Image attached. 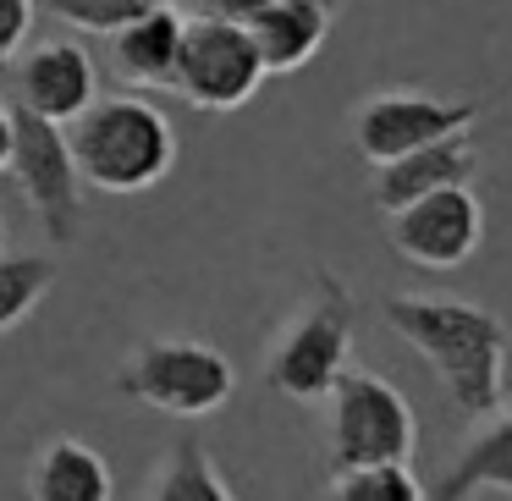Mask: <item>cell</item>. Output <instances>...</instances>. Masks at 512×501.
<instances>
[{"label":"cell","instance_id":"1","mask_svg":"<svg viewBox=\"0 0 512 501\" xmlns=\"http://www.w3.org/2000/svg\"><path fill=\"white\" fill-rule=\"evenodd\" d=\"M386 325L435 369L452 408L468 424L507 402V353L512 331L496 309L468 298H435V292H391L380 303Z\"/></svg>","mask_w":512,"mask_h":501},{"label":"cell","instance_id":"2","mask_svg":"<svg viewBox=\"0 0 512 501\" xmlns=\"http://www.w3.org/2000/svg\"><path fill=\"white\" fill-rule=\"evenodd\" d=\"M72 166L83 188H100L111 199H133L171 177L177 166V127L144 94H94L67 122Z\"/></svg>","mask_w":512,"mask_h":501},{"label":"cell","instance_id":"3","mask_svg":"<svg viewBox=\"0 0 512 501\" xmlns=\"http://www.w3.org/2000/svg\"><path fill=\"white\" fill-rule=\"evenodd\" d=\"M358 303L336 270H314V292L292 309L265 353V386L287 402H325L347 364H353Z\"/></svg>","mask_w":512,"mask_h":501},{"label":"cell","instance_id":"4","mask_svg":"<svg viewBox=\"0 0 512 501\" xmlns=\"http://www.w3.org/2000/svg\"><path fill=\"white\" fill-rule=\"evenodd\" d=\"M116 391L166 419H210L237 397V364L193 336H155L127 353Z\"/></svg>","mask_w":512,"mask_h":501},{"label":"cell","instance_id":"5","mask_svg":"<svg viewBox=\"0 0 512 501\" xmlns=\"http://www.w3.org/2000/svg\"><path fill=\"white\" fill-rule=\"evenodd\" d=\"M325 435H331V463L353 468L380 463V457H413L419 419L386 375L347 364L336 386L325 391Z\"/></svg>","mask_w":512,"mask_h":501},{"label":"cell","instance_id":"6","mask_svg":"<svg viewBox=\"0 0 512 501\" xmlns=\"http://www.w3.org/2000/svg\"><path fill=\"white\" fill-rule=\"evenodd\" d=\"M259 89H265V61L248 39V23H226V17H188L182 23L171 94H182L193 111L221 116L243 111Z\"/></svg>","mask_w":512,"mask_h":501},{"label":"cell","instance_id":"7","mask_svg":"<svg viewBox=\"0 0 512 501\" xmlns=\"http://www.w3.org/2000/svg\"><path fill=\"white\" fill-rule=\"evenodd\" d=\"M23 188V199L34 204L45 237L56 243H78L83 226V177L72 166L67 127L45 122V116L12 105V166H6Z\"/></svg>","mask_w":512,"mask_h":501},{"label":"cell","instance_id":"8","mask_svg":"<svg viewBox=\"0 0 512 501\" xmlns=\"http://www.w3.org/2000/svg\"><path fill=\"white\" fill-rule=\"evenodd\" d=\"M386 243L397 259L419 270H457L485 243V204L474 182H446L419 199L386 210Z\"/></svg>","mask_w":512,"mask_h":501},{"label":"cell","instance_id":"9","mask_svg":"<svg viewBox=\"0 0 512 501\" xmlns=\"http://www.w3.org/2000/svg\"><path fill=\"white\" fill-rule=\"evenodd\" d=\"M479 100H446V94H419V89H380L353 111V144L369 166L391 155H408L419 144H435L446 133H474Z\"/></svg>","mask_w":512,"mask_h":501},{"label":"cell","instance_id":"10","mask_svg":"<svg viewBox=\"0 0 512 501\" xmlns=\"http://www.w3.org/2000/svg\"><path fill=\"white\" fill-rule=\"evenodd\" d=\"M6 89L23 111L67 127L100 94V67L78 39H39L6 61Z\"/></svg>","mask_w":512,"mask_h":501},{"label":"cell","instance_id":"11","mask_svg":"<svg viewBox=\"0 0 512 501\" xmlns=\"http://www.w3.org/2000/svg\"><path fill=\"white\" fill-rule=\"evenodd\" d=\"M182 23H188V12H177L171 0H155L138 17H127L116 34H105L111 39L116 83H127L138 94L171 89V78H177V50H182Z\"/></svg>","mask_w":512,"mask_h":501},{"label":"cell","instance_id":"12","mask_svg":"<svg viewBox=\"0 0 512 501\" xmlns=\"http://www.w3.org/2000/svg\"><path fill=\"white\" fill-rule=\"evenodd\" d=\"M479 177V149L468 133H446L435 144H419L408 155H391L375 166V182H369V199L375 210H397V204L419 199L430 188H446V182H474Z\"/></svg>","mask_w":512,"mask_h":501},{"label":"cell","instance_id":"13","mask_svg":"<svg viewBox=\"0 0 512 501\" xmlns=\"http://www.w3.org/2000/svg\"><path fill=\"white\" fill-rule=\"evenodd\" d=\"M248 39L265 61V78H292L331 39V0H265L248 17Z\"/></svg>","mask_w":512,"mask_h":501},{"label":"cell","instance_id":"14","mask_svg":"<svg viewBox=\"0 0 512 501\" xmlns=\"http://www.w3.org/2000/svg\"><path fill=\"white\" fill-rule=\"evenodd\" d=\"M111 463L78 435H50L28 463V496L34 501H111Z\"/></svg>","mask_w":512,"mask_h":501},{"label":"cell","instance_id":"15","mask_svg":"<svg viewBox=\"0 0 512 501\" xmlns=\"http://www.w3.org/2000/svg\"><path fill=\"white\" fill-rule=\"evenodd\" d=\"M474 424L479 430L468 435V446L457 452L452 474L435 485V496H485V490L512 496V408L501 402L496 413Z\"/></svg>","mask_w":512,"mask_h":501},{"label":"cell","instance_id":"16","mask_svg":"<svg viewBox=\"0 0 512 501\" xmlns=\"http://www.w3.org/2000/svg\"><path fill=\"white\" fill-rule=\"evenodd\" d=\"M144 496L155 501H232V479L215 468L210 446L199 435H177L155 479H144Z\"/></svg>","mask_w":512,"mask_h":501},{"label":"cell","instance_id":"17","mask_svg":"<svg viewBox=\"0 0 512 501\" xmlns=\"http://www.w3.org/2000/svg\"><path fill=\"white\" fill-rule=\"evenodd\" d=\"M56 287V265L45 254H0V336L17 331Z\"/></svg>","mask_w":512,"mask_h":501},{"label":"cell","instance_id":"18","mask_svg":"<svg viewBox=\"0 0 512 501\" xmlns=\"http://www.w3.org/2000/svg\"><path fill=\"white\" fill-rule=\"evenodd\" d=\"M331 496L342 501H419L424 485L408 457H380V463L331 468Z\"/></svg>","mask_w":512,"mask_h":501},{"label":"cell","instance_id":"19","mask_svg":"<svg viewBox=\"0 0 512 501\" xmlns=\"http://www.w3.org/2000/svg\"><path fill=\"white\" fill-rule=\"evenodd\" d=\"M144 6H155V0H45V12H56L67 28H78V34H116V28L127 23V17H138Z\"/></svg>","mask_w":512,"mask_h":501},{"label":"cell","instance_id":"20","mask_svg":"<svg viewBox=\"0 0 512 501\" xmlns=\"http://www.w3.org/2000/svg\"><path fill=\"white\" fill-rule=\"evenodd\" d=\"M34 12H39V0H0V78H6V61L34 34Z\"/></svg>","mask_w":512,"mask_h":501},{"label":"cell","instance_id":"21","mask_svg":"<svg viewBox=\"0 0 512 501\" xmlns=\"http://www.w3.org/2000/svg\"><path fill=\"white\" fill-rule=\"evenodd\" d=\"M171 6L188 12V17H226V23H248L265 0H171Z\"/></svg>","mask_w":512,"mask_h":501},{"label":"cell","instance_id":"22","mask_svg":"<svg viewBox=\"0 0 512 501\" xmlns=\"http://www.w3.org/2000/svg\"><path fill=\"white\" fill-rule=\"evenodd\" d=\"M12 166V105H0V177Z\"/></svg>","mask_w":512,"mask_h":501},{"label":"cell","instance_id":"23","mask_svg":"<svg viewBox=\"0 0 512 501\" xmlns=\"http://www.w3.org/2000/svg\"><path fill=\"white\" fill-rule=\"evenodd\" d=\"M0 243H6V215H0Z\"/></svg>","mask_w":512,"mask_h":501}]
</instances>
